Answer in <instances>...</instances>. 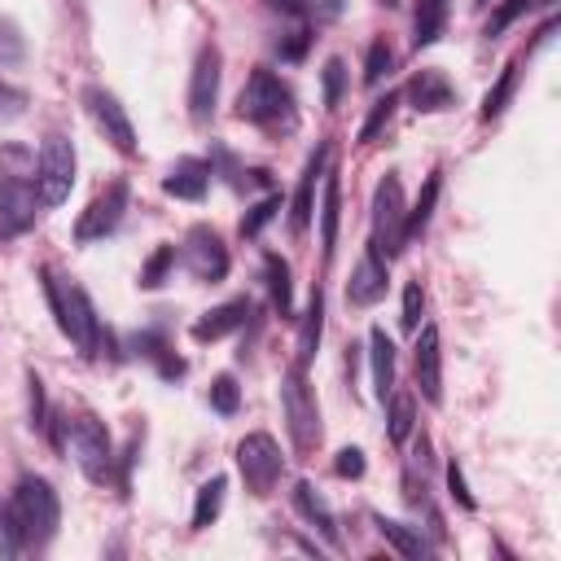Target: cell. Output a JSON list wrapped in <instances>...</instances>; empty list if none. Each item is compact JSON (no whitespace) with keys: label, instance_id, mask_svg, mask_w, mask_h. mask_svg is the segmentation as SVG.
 <instances>
[{"label":"cell","instance_id":"25","mask_svg":"<svg viewBox=\"0 0 561 561\" xmlns=\"http://www.w3.org/2000/svg\"><path fill=\"white\" fill-rule=\"evenodd\" d=\"M263 267H267V294H272V307H276V316H294V285H289V263L280 259V254H267L263 259Z\"/></svg>","mask_w":561,"mask_h":561},{"label":"cell","instance_id":"23","mask_svg":"<svg viewBox=\"0 0 561 561\" xmlns=\"http://www.w3.org/2000/svg\"><path fill=\"white\" fill-rule=\"evenodd\" d=\"M337 219H342V184H337V171H329L324 175V197H320V245H324V259L337 245Z\"/></svg>","mask_w":561,"mask_h":561},{"label":"cell","instance_id":"4","mask_svg":"<svg viewBox=\"0 0 561 561\" xmlns=\"http://www.w3.org/2000/svg\"><path fill=\"white\" fill-rule=\"evenodd\" d=\"M280 408H285V425H289L294 447L298 451H316L320 447V408H316V394L307 390L298 364L280 377Z\"/></svg>","mask_w":561,"mask_h":561},{"label":"cell","instance_id":"9","mask_svg":"<svg viewBox=\"0 0 561 561\" xmlns=\"http://www.w3.org/2000/svg\"><path fill=\"white\" fill-rule=\"evenodd\" d=\"M83 105H88L96 131H101L118 153H136V127H131V118H127V110H123V101H118L114 92L88 88V92H83Z\"/></svg>","mask_w":561,"mask_h":561},{"label":"cell","instance_id":"8","mask_svg":"<svg viewBox=\"0 0 561 561\" xmlns=\"http://www.w3.org/2000/svg\"><path fill=\"white\" fill-rule=\"evenodd\" d=\"M237 469L254 495H267L276 486V478L285 473V456H280L272 434H245L237 443Z\"/></svg>","mask_w":561,"mask_h":561},{"label":"cell","instance_id":"43","mask_svg":"<svg viewBox=\"0 0 561 561\" xmlns=\"http://www.w3.org/2000/svg\"><path fill=\"white\" fill-rule=\"evenodd\" d=\"M447 486H451V495H456V504H460V508H478V500L469 495V486H465V473H460V465H456V460L447 465Z\"/></svg>","mask_w":561,"mask_h":561},{"label":"cell","instance_id":"24","mask_svg":"<svg viewBox=\"0 0 561 561\" xmlns=\"http://www.w3.org/2000/svg\"><path fill=\"white\" fill-rule=\"evenodd\" d=\"M320 333H324V289L311 285V302H307L302 333H298V368L311 364V355H316V346H320Z\"/></svg>","mask_w":561,"mask_h":561},{"label":"cell","instance_id":"32","mask_svg":"<svg viewBox=\"0 0 561 561\" xmlns=\"http://www.w3.org/2000/svg\"><path fill=\"white\" fill-rule=\"evenodd\" d=\"M394 105H399L394 92H386V96L373 101V110H368V118H364V127H359V145H373V140L381 136V127L394 118Z\"/></svg>","mask_w":561,"mask_h":561},{"label":"cell","instance_id":"13","mask_svg":"<svg viewBox=\"0 0 561 561\" xmlns=\"http://www.w3.org/2000/svg\"><path fill=\"white\" fill-rule=\"evenodd\" d=\"M39 215V188L18 171V175H4L0 184V237H18L35 224Z\"/></svg>","mask_w":561,"mask_h":561},{"label":"cell","instance_id":"44","mask_svg":"<svg viewBox=\"0 0 561 561\" xmlns=\"http://www.w3.org/2000/svg\"><path fill=\"white\" fill-rule=\"evenodd\" d=\"M307 39H311V35H307V26H294V31H289V39H280V57L298 61V57L307 53Z\"/></svg>","mask_w":561,"mask_h":561},{"label":"cell","instance_id":"18","mask_svg":"<svg viewBox=\"0 0 561 561\" xmlns=\"http://www.w3.org/2000/svg\"><path fill=\"white\" fill-rule=\"evenodd\" d=\"M245 316H250V302H245V298H228V302H219L215 311H206V316L193 324V342H219L224 333L241 329Z\"/></svg>","mask_w":561,"mask_h":561},{"label":"cell","instance_id":"38","mask_svg":"<svg viewBox=\"0 0 561 561\" xmlns=\"http://www.w3.org/2000/svg\"><path fill=\"white\" fill-rule=\"evenodd\" d=\"M237 403H241V390H237V381L224 373V377H215L210 381V408L215 412H224V416H232L237 412Z\"/></svg>","mask_w":561,"mask_h":561},{"label":"cell","instance_id":"45","mask_svg":"<svg viewBox=\"0 0 561 561\" xmlns=\"http://www.w3.org/2000/svg\"><path fill=\"white\" fill-rule=\"evenodd\" d=\"M18 105H22V92H18V88H4V83H0V114H13Z\"/></svg>","mask_w":561,"mask_h":561},{"label":"cell","instance_id":"3","mask_svg":"<svg viewBox=\"0 0 561 561\" xmlns=\"http://www.w3.org/2000/svg\"><path fill=\"white\" fill-rule=\"evenodd\" d=\"M237 114L259 127H294V92L272 70H254L237 96Z\"/></svg>","mask_w":561,"mask_h":561},{"label":"cell","instance_id":"16","mask_svg":"<svg viewBox=\"0 0 561 561\" xmlns=\"http://www.w3.org/2000/svg\"><path fill=\"white\" fill-rule=\"evenodd\" d=\"M408 101H412L416 114H438V110L456 105V88L447 83L443 70H416L412 83H408Z\"/></svg>","mask_w":561,"mask_h":561},{"label":"cell","instance_id":"37","mask_svg":"<svg viewBox=\"0 0 561 561\" xmlns=\"http://www.w3.org/2000/svg\"><path fill=\"white\" fill-rule=\"evenodd\" d=\"M26 57V39H22V31L9 22V18H0V66H18Z\"/></svg>","mask_w":561,"mask_h":561},{"label":"cell","instance_id":"33","mask_svg":"<svg viewBox=\"0 0 561 561\" xmlns=\"http://www.w3.org/2000/svg\"><path fill=\"white\" fill-rule=\"evenodd\" d=\"M390 70H394V53H390V44H386V39H373V44H368V57H364V83L377 88Z\"/></svg>","mask_w":561,"mask_h":561},{"label":"cell","instance_id":"2","mask_svg":"<svg viewBox=\"0 0 561 561\" xmlns=\"http://www.w3.org/2000/svg\"><path fill=\"white\" fill-rule=\"evenodd\" d=\"M4 508H9V522L18 526L22 548H44V543L57 535L61 504H57V491H53L44 478L26 473V478L13 486V495H9Z\"/></svg>","mask_w":561,"mask_h":561},{"label":"cell","instance_id":"17","mask_svg":"<svg viewBox=\"0 0 561 561\" xmlns=\"http://www.w3.org/2000/svg\"><path fill=\"white\" fill-rule=\"evenodd\" d=\"M206 184H210V162H202V158H180L162 175V188L171 197H184V202H202L206 197Z\"/></svg>","mask_w":561,"mask_h":561},{"label":"cell","instance_id":"29","mask_svg":"<svg viewBox=\"0 0 561 561\" xmlns=\"http://www.w3.org/2000/svg\"><path fill=\"white\" fill-rule=\"evenodd\" d=\"M438 188H443V175L434 171V175L425 180V188H421L416 206H412V210H403V237L425 232V224H430V215H434V202H438Z\"/></svg>","mask_w":561,"mask_h":561},{"label":"cell","instance_id":"31","mask_svg":"<svg viewBox=\"0 0 561 561\" xmlns=\"http://www.w3.org/2000/svg\"><path fill=\"white\" fill-rule=\"evenodd\" d=\"M513 88H517V66H504L500 79H495V88L482 96V118H500L504 105L513 101Z\"/></svg>","mask_w":561,"mask_h":561},{"label":"cell","instance_id":"10","mask_svg":"<svg viewBox=\"0 0 561 561\" xmlns=\"http://www.w3.org/2000/svg\"><path fill=\"white\" fill-rule=\"evenodd\" d=\"M123 210H127V180H114L110 188H101L92 202H88V210L79 215V224H75V241H105L114 228H118V219H123Z\"/></svg>","mask_w":561,"mask_h":561},{"label":"cell","instance_id":"6","mask_svg":"<svg viewBox=\"0 0 561 561\" xmlns=\"http://www.w3.org/2000/svg\"><path fill=\"white\" fill-rule=\"evenodd\" d=\"M66 443H70V456H75V465L83 469L88 482H110L114 478V443H110V434L96 416H88V412L75 416Z\"/></svg>","mask_w":561,"mask_h":561},{"label":"cell","instance_id":"36","mask_svg":"<svg viewBox=\"0 0 561 561\" xmlns=\"http://www.w3.org/2000/svg\"><path fill=\"white\" fill-rule=\"evenodd\" d=\"M342 92H346V61L342 57H329L324 61V110H337Z\"/></svg>","mask_w":561,"mask_h":561},{"label":"cell","instance_id":"35","mask_svg":"<svg viewBox=\"0 0 561 561\" xmlns=\"http://www.w3.org/2000/svg\"><path fill=\"white\" fill-rule=\"evenodd\" d=\"M276 210H280V193H267L263 202H254V206L245 210V219H241V237H259L263 224H267Z\"/></svg>","mask_w":561,"mask_h":561},{"label":"cell","instance_id":"19","mask_svg":"<svg viewBox=\"0 0 561 561\" xmlns=\"http://www.w3.org/2000/svg\"><path fill=\"white\" fill-rule=\"evenodd\" d=\"M324 162H329V145H320V149L307 158V167H302V180H298V193H294V210H289V228H294V232H307V224H311L316 175L324 171Z\"/></svg>","mask_w":561,"mask_h":561},{"label":"cell","instance_id":"11","mask_svg":"<svg viewBox=\"0 0 561 561\" xmlns=\"http://www.w3.org/2000/svg\"><path fill=\"white\" fill-rule=\"evenodd\" d=\"M184 267L197 280H206V285H219L228 276V245L219 241L215 228H206V224L188 228V237H184Z\"/></svg>","mask_w":561,"mask_h":561},{"label":"cell","instance_id":"28","mask_svg":"<svg viewBox=\"0 0 561 561\" xmlns=\"http://www.w3.org/2000/svg\"><path fill=\"white\" fill-rule=\"evenodd\" d=\"M386 399H390L386 434H390L394 443H408V434H412V425H416V399H412V394H403V390H390Z\"/></svg>","mask_w":561,"mask_h":561},{"label":"cell","instance_id":"5","mask_svg":"<svg viewBox=\"0 0 561 561\" xmlns=\"http://www.w3.org/2000/svg\"><path fill=\"white\" fill-rule=\"evenodd\" d=\"M403 184H399V175H386L381 184H377V193H373V245L368 250H377L386 263L403 250Z\"/></svg>","mask_w":561,"mask_h":561},{"label":"cell","instance_id":"30","mask_svg":"<svg viewBox=\"0 0 561 561\" xmlns=\"http://www.w3.org/2000/svg\"><path fill=\"white\" fill-rule=\"evenodd\" d=\"M276 9H285V13H302V18H311V22H333V18H342V9H346V0H272Z\"/></svg>","mask_w":561,"mask_h":561},{"label":"cell","instance_id":"42","mask_svg":"<svg viewBox=\"0 0 561 561\" xmlns=\"http://www.w3.org/2000/svg\"><path fill=\"white\" fill-rule=\"evenodd\" d=\"M333 473L337 478H364V451L359 447H342L333 456Z\"/></svg>","mask_w":561,"mask_h":561},{"label":"cell","instance_id":"15","mask_svg":"<svg viewBox=\"0 0 561 561\" xmlns=\"http://www.w3.org/2000/svg\"><path fill=\"white\" fill-rule=\"evenodd\" d=\"M416 386L430 403H443V351H438V329L425 324L416 337Z\"/></svg>","mask_w":561,"mask_h":561},{"label":"cell","instance_id":"34","mask_svg":"<svg viewBox=\"0 0 561 561\" xmlns=\"http://www.w3.org/2000/svg\"><path fill=\"white\" fill-rule=\"evenodd\" d=\"M171 267H175V245H158V250L149 254V263L140 267V285H145V289H158Z\"/></svg>","mask_w":561,"mask_h":561},{"label":"cell","instance_id":"41","mask_svg":"<svg viewBox=\"0 0 561 561\" xmlns=\"http://www.w3.org/2000/svg\"><path fill=\"white\" fill-rule=\"evenodd\" d=\"M26 394H31V425L44 430V421H48V403H44V381H39L35 373H26Z\"/></svg>","mask_w":561,"mask_h":561},{"label":"cell","instance_id":"22","mask_svg":"<svg viewBox=\"0 0 561 561\" xmlns=\"http://www.w3.org/2000/svg\"><path fill=\"white\" fill-rule=\"evenodd\" d=\"M377 530H381V539L399 552V557H408V561H421V557H430V543H425V535H421V526H408V522H390V517H377Z\"/></svg>","mask_w":561,"mask_h":561},{"label":"cell","instance_id":"40","mask_svg":"<svg viewBox=\"0 0 561 561\" xmlns=\"http://www.w3.org/2000/svg\"><path fill=\"white\" fill-rule=\"evenodd\" d=\"M421 311H425V294H421V285L412 280V285L403 289V316H399V320H403V329H412V333H416V329H421Z\"/></svg>","mask_w":561,"mask_h":561},{"label":"cell","instance_id":"26","mask_svg":"<svg viewBox=\"0 0 561 561\" xmlns=\"http://www.w3.org/2000/svg\"><path fill=\"white\" fill-rule=\"evenodd\" d=\"M224 491H228V478H224V473H215V478H206V482L197 486V500H193V530H206V526L219 517Z\"/></svg>","mask_w":561,"mask_h":561},{"label":"cell","instance_id":"21","mask_svg":"<svg viewBox=\"0 0 561 561\" xmlns=\"http://www.w3.org/2000/svg\"><path fill=\"white\" fill-rule=\"evenodd\" d=\"M368 359H373V390L386 403V394L394 390V342L386 337V329L368 333Z\"/></svg>","mask_w":561,"mask_h":561},{"label":"cell","instance_id":"39","mask_svg":"<svg viewBox=\"0 0 561 561\" xmlns=\"http://www.w3.org/2000/svg\"><path fill=\"white\" fill-rule=\"evenodd\" d=\"M530 4H535V0H504V4L491 13V22H486V35H504V31H508V26H513V22H517V18H522Z\"/></svg>","mask_w":561,"mask_h":561},{"label":"cell","instance_id":"12","mask_svg":"<svg viewBox=\"0 0 561 561\" xmlns=\"http://www.w3.org/2000/svg\"><path fill=\"white\" fill-rule=\"evenodd\" d=\"M219 75H224V57L215 44H206L188 75V118L193 123H210L215 101H219Z\"/></svg>","mask_w":561,"mask_h":561},{"label":"cell","instance_id":"20","mask_svg":"<svg viewBox=\"0 0 561 561\" xmlns=\"http://www.w3.org/2000/svg\"><path fill=\"white\" fill-rule=\"evenodd\" d=\"M294 508H298V513H302V517H307V522H311L329 543H337V539H342V535H337V517H333V508L324 504V495H320L307 478H302V482H294Z\"/></svg>","mask_w":561,"mask_h":561},{"label":"cell","instance_id":"14","mask_svg":"<svg viewBox=\"0 0 561 561\" xmlns=\"http://www.w3.org/2000/svg\"><path fill=\"white\" fill-rule=\"evenodd\" d=\"M386 285H390V272H386V259L377 250H364V259L355 263L351 280H346V302L351 307H373L377 298H386Z\"/></svg>","mask_w":561,"mask_h":561},{"label":"cell","instance_id":"1","mask_svg":"<svg viewBox=\"0 0 561 561\" xmlns=\"http://www.w3.org/2000/svg\"><path fill=\"white\" fill-rule=\"evenodd\" d=\"M39 280H44V298H48V307H53L57 329L75 342L79 355H96V351H101V324H96V311H92L83 285L57 276L53 267H39Z\"/></svg>","mask_w":561,"mask_h":561},{"label":"cell","instance_id":"7","mask_svg":"<svg viewBox=\"0 0 561 561\" xmlns=\"http://www.w3.org/2000/svg\"><path fill=\"white\" fill-rule=\"evenodd\" d=\"M35 188L44 206H57L70 197L75 188V145L66 136H48L39 149V167H35Z\"/></svg>","mask_w":561,"mask_h":561},{"label":"cell","instance_id":"27","mask_svg":"<svg viewBox=\"0 0 561 561\" xmlns=\"http://www.w3.org/2000/svg\"><path fill=\"white\" fill-rule=\"evenodd\" d=\"M447 26V0H416V35L412 44L416 48H430Z\"/></svg>","mask_w":561,"mask_h":561}]
</instances>
